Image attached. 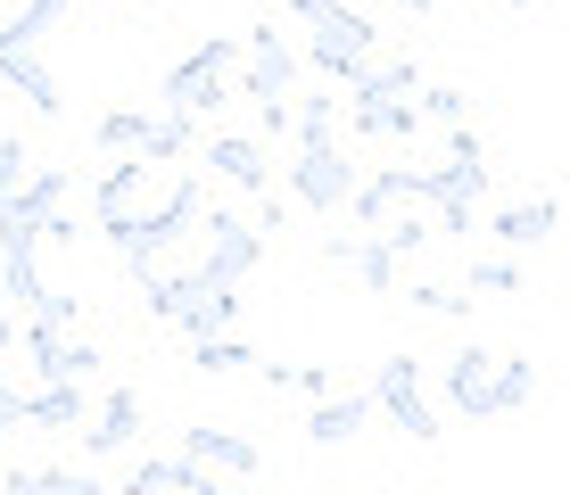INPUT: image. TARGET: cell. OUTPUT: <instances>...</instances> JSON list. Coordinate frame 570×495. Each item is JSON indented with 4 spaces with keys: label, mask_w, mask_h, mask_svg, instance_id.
<instances>
[{
    "label": "cell",
    "mask_w": 570,
    "mask_h": 495,
    "mask_svg": "<svg viewBox=\"0 0 570 495\" xmlns=\"http://www.w3.org/2000/svg\"><path fill=\"white\" fill-rule=\"evenodd\" d=\"M91 141L108 157H190V125H174V116H157V108H108Z\"/></svg>",
    "instance_id": "8"
},
{
    "label": "cell",
    "mask_w": 570,
    "mask_h": 495,
    "mask_svg": "<svg viewBox=\"0 0 570 495\" xmlns=\"http://www.w3.org/2000/svg\"><path fill=\"white\" fill-rule=\"evenodd\" d=\"M232 67H240V33H207L199 50L183 58V67H166V83H157V116H174V125H215L224 116V83H232Z\"/></svg>",
    "instance_id": "3"
},
{
    "label": "cell",
    "mask_w": 570,
    "mask_h": 495,
    "mask_svg": "<svg viewBox=\"0 0 570 495\" xmlns=\"http://www.w3.org/2000/svg\"><path fill=\"white\" fill-rule=\"evenodd\" d=\"M282 141H298V149L340 141V99H289V132Z\"/></svg>",
    "instance_id": "24"
},
{
    "label": "cell",
    "mask_w": 570,
    "mask_h": 495,
    "mask_svg": "<svg viewBox=\"0 0 570 495\" xmlns=\"http://www.w3.org/2000/svg\"><path fill=\"white\" fill-rule=\"evenodd\" d=\"M26 355H33V380H100V364H108L83 330L33 323V314H26Z\"/></svg>",
    "instance_id": "9"
},
{
    "label": "cell",
    "mask_w": 570,
    "mask_h": 495,
    "mask_svg": "<svg viewBox=\"0 0 570 495\" xmlns=\"http://www.w3.org/2000/svg\"><path fill=\"white\" fill-rule=\"evenodd\" d=\"M240 58H248V99H289V83H298V50L282 42V26L240 33Z\"/></svg>",
    "instance_id": "14"
},
{
    "label": "cell",
    "mask_w": 570,
    "mask_h": 495,
    "mask_svg": "<svg viewBox=\"0 0 570 495\" xmlns=\"http://www.w3.org/2000/svg\"><path fill=\"white\" fill-rule=\"evenodd\" d=\"M125 487H132V495H149V487L207 495V487H215V471H207V463H190V454H141V463L125 471Z\"/></svg>",
    "instance_id": "18"
},
{
    "label": "cell",
    "mask_w": 570,
    "mask_h": 495,
    "mask_svg": "<svg viewBox=\"0 0 570 495\" xmlns=\"http://www.w3.org/2000/svg\"><path fill=\"white\" fill-rule=\"evenodd\" d=\"M372 413H389V422L405 429V438H439V413H430V396H422V364L414 355H381V372H372Z\"/></svg>",
    "instance_id": "7"
},
{
    "label": "cell",
    "mask_w": 570,
    "mask_h": 495,
    "mask_svg": "<svg viewBox=\"0 0 570 495\" xmlns=\"http://www.w3.org/2000/svg\"><path fill=\"white\" fill-rule=\"evenodd\" d=\"M190 364H199L207 380H232V372H248V364H257V347H248V339H232V330H207V339H190Z\"/></svg>",
    "instance_id": "23"
},
{
    "label": "cell",
    "mask_w": 570,
    "mask_h": 495,
    "mask_svg": "<svg viewBox=\"0 0 570 495\" xmlns=\"http://www.w3.org/2000/svg\"><path fill=\"white\" fill-rule=\"evenodd\" d=\"M141 413H149V405H141L132 388H108L100 405L75 422V438H83V463H108V454H125L132 438H141Z\"/></svg>",
    "instance_id": "10"
},
{
    "label": "cell",
    "mask_w": 570,
    "mask_h": 495,
    "mask_svg": "<svg viewBox=\"0 0 570 495\" xmlns=\"http://www.w3.org/2000/svg\"><path fill=\"white\" fill-rule=\"evenodd\" d=\"M282 182H289V198H298L306 215H340L347 198H356V166H347L340 141H314V149H298L282 166Z\"/></svg>",
    "instance_id": "6"
},
{
    "label": "cell",
    "mask_w": 570,
    "mask_h": 495,
    "mask_svg": "<svg viewBox=\"0 0 570 495\" xmlns=\"http://www.w3.org/2000/svg\"><path fill=\"white\" fill-rule=\"evenodd\" d=\"M26 174H33V149L26 141H0V207H9V190L26 182Z\"/></svg>",
    "instance_id": "28"
},
{
    "label": "cell",
    "mask_w": 570,
    "mask_h": 495,
    "mask_svg": "<svg viewBox=\"0 0 570 495\" xmlns=\"http://www.w3.org/2000/svg\"><path fill=\"white\" fill-rule=\"evenodd\" d=\"M513 9H529V0H513Z\"/></svg>",
    "instance_id": "33"
},
{
    "label": "cell",
    "mask_w": 570,
    "mask_h": 495,
    "mask_svg": "<svg viewBox=\"0 0 570 495\" xmlns=\"http://www.w3.org/2000/svg\"><path fill=\"white\" fill-rule=\"evenodd\" d=\"M471 289L513 297V289H521V265H513V256H471Z\"/></svg>",
    "instance_id": "26"
},
{
    "label": "cell",
    "mask_w": 570,
    "mask_h": 495,
    "mask_svg": "<svg viewBox=\"0 0 570 495\" xmlns=\"http://www.w3.org/2000/svg\"><path fill=\"white\" fill-rule=\"evenodd\" d=\"M289 17L306 26V58L323 75H340V83L381 50V26H372L364 9H347V0H289Z\"/></svg>",
    "instance_id": "4"
},
{
    "label": "cell",
    "mask_w": 570,
    "mask_h": 495,
    "mask_svg": "<svg viewBox=\"0 0 570 495\" xmlns=\"http://www.w3.org/2000/svg\"><path fill=\"white\" fill-rule=\"evenodd\" d=\"M183 454H190V463H207L215 479H257V471H265V446H257V438H240V429H215V422L183 429Z\"/></svg>",
    "instance_id": "12"
},
{
    "label": "cell",
    "mask_w": 570,
    "mask_h": 495,
    "mask_svg": "<svg viewBox=\"0 0 570 495\" xmlns=\"http://www.w3.org/2000/svg\"><path fill=\"white\" fill-rule=\"evenodd\" d=\"M199 207H207V190H199V174H190L183 157H116L100 182H91V224H100L108 248L132 265V281L183 256Z\"/></svg>",
    "instance_id": "1"
},
{
    "label": "cell",
    "mask_w": 570,
    "mask_h": 495,
    "mask_svg": "<svg viewBox=\"0 0 570 495\" xmlns=\"http://www.w3.org/2000/svg\"><path fill=\"white\" fill-rule=\"evenodd\" d=\"M289 388H298V396H331V388H340V380H331V372H323V364H289Z\"/></svg>",
    "instance_id": "30"
},
{
    "label": "cell",
    "mask_w": 570,
    "mask_h": 495,
    "mask_svg": "<svg viewBox=\"0 0 570 495\" xmlns=\"http://www.w3.org/2000/svg\"><path fill=\"white\" fill-rule=\"evenodd\" d=\"M17 347V323H9V297H0V355Z\"/></svg>",
    "instance_id": "31"
},
{
    "label": "cell",
    "mask_w": 570,
    "mask_h": 495,
    "mask_svg": "<svg viewBox=\"0 0 570 495\" xmlns=\"http://www.w3.org/2000/svg\"><path fill=\"white\" fill-rule=\"evenodd\" d=\"M414 91H422L414 58H364V67L347 75V99H414Z\"/></svg>",
    "instance_id": "22"
},
{
    "label": "cell",
    "mask_w": 570,
    "mask_h": 495,
    "mask_svg": "<svg viewBox=\"0 0 570 495\" xmlns=\"http://www.w3.org/2000/svg\"><path fill=\"white\" fill-rule=\"evenodd\" d=\"M190 265L183 273H199V281H224V289H240L248 273H257V256H265V240H257V224L248 215H232V207H199L190 215Z\"/></svg>",
    "instance_id": "5"
},
{
    "label": "cell",
    "mask_w": 570,
    "mask_h": 495,
    "mask_svg": "<svg viewBox=\"0 0 570 495\" xmlns=\"http://www.w3.org/2000/svg\"><path fill=\"white\" fill-rule=\"evenodd\" d=\"M372 422V396L364 388H331V396H314V413H306V438L314 446H347V438H356V429Z\"/></svg>",
    "instance_id": "19"
},
{
    "label": "cell",
    "mask_w": 570,
    "mask_h": 495,
    "mask_svg": "<svg viewBox=\"0 0 570 495\" xmlns=\"http://www.w3.org/2000/svg\"><path fill=\"white\" fill-rule=\"evenodd\" d=\"M0 83H9L17 99H26L33 116H67V83L42 67V50H17V42H0Z\"/></svg>",
    "instance_id": "15"
},
{
    "label": "cell",
    "mask_w": 570,
    "mask_h": 495,
    "mask_svg": "<svg viewBox=\"0 0 570 495\" xmlns=\"http://www.w3.org/2000/svg\"><path fill=\"white\" fill-rule=\"evenodd\" d=\"M323 265H340L347 281H364L372 297H397V256L372 231H323Z\"/></svg>",
    "instance_id": "11"
},
{
    "label": "cell",
    "mask_w": 570,
    "mask_h": 495,
    "mask_svg": "<svg viewBox=\"0 0 570 495\" xmlns=\"http://www.w3.org/2000/svg\"><path fill=\"white\" fill-rule=\"evenodd\" d=\"M405 9H414V17H422V9H430V0H405Z\"/></svg>",
    "instance_id": "32"
},
{
    "label": "cell",
    "mask_w": 570,
    "mask_h": 495,
    "mask_svg": "<svg viewBox=\"0 0 570 495\" xmlns=\"http://www.w3.org/2000/svg\"><path fill=\"white\" fill-rule=\"evenodd\" d=\"M414 108L430 116V125H463V108H471V99H463L455 83H430V91H414Z\"/></svg>",
    "instance_id": "27"
},
{
    "label": "cell",
    "mask_w": 570,
    "mask_h": 495,
    "mask_svg": "<svg viewBox=\"0 0 570 495\" xmlns=\"http://www.w3.org/2000/svg\"><path fill=\"white\" fill-rule=\"evenodd\" d=\"M538 396V364L529 355H497V413H521Z\"/></svg>",
    "instance_id": "25"
},
{
    "label": "cell",
    "mask_w": 570,
    "mask_h": 495,
    "mask_svg": "<svg viewBox=\"0 0 570 495\" xmlns=\"http://www.w3.org/2000/svg\"><path fill=\"white\" fill-rule=\"evenodd\" d=\"M207 166L215 174H224V182L232 190H273V166H265V141H257V132H207Z\"/></svg>",
    "instance_id": "16"
},
{
    "label": "cell",
    "mask_w": 570,
    "mask_h": 495,
    "mask_svg": "<svg viewBox=\"0 0 570 495\" xmlns=\"http://www.w3.org/2000/svg\"><path fill=\"white\" fill-rule=\"evenodd\" d=\"M414 306H422V314H463L471 297H455V289H439V281H422V289H414Z\"/></svg>",
    "instance_id": "29"
},
{
    "label": "cell",
    "mask_w": 570,
    "mask_h": 495,
    "mask_svg": "<svg viewBox=\"0 0 570 495\" xmlns=\"http://www.w3.org/2000/svg\"><path fill=\"white\" fill-rule=\"evenodd\" d=\"M554 231H562V198H554V190H546V198H521V207L497 215V240H504V248H546Z\"/></svg>",
    "instance_id": "20"
},
{
    "label": "cell",
    "mask_w": 570,
    "mask_h": 495,
    "mask_svg": "<svg viewBox=\"0 0 570 495\" xmlns=\"http://www.w3.org/2000/svg\"><path fill=\"white\" fill-rule=\"evenodd\" d=\"M9 495H100L91 463H9Z\"/></svg>",
    "instance_id": "21"
},
{
    "label": "cell",
    "mask_w": 570,
    "mask_h": 495,
    "mask_svg": "<svg viewBox=\"0 0 570 495\" xmlns=\"http://www.w3.org/2000/svg\"><path fill=\"white\" fill-rule=\"evenodd\" d=\"M0 446H9V438H0Z\"/></svg>",
    "instance_id": "34"
},
{
    "label": "cell",
    "mask_w": 570,
    "mask_h": 495,
    "mask_svg": "<svg viewBox=\"0 0 570 495\" xmlns=\"http://www.w3.org/2000/svg\"><path fill=\"white\" fill-rule=\"evenodd\" d=\"M340 108H347V132H364V141H414L422 132L414 99H340Z\"/></svg>",
    "instance_id": "17"
},
{
    "label": "cell",
    "mask_w": 570,
    "mask_h": 495,
    "mask_svg": "<svg viewBox=\"0 0 570 495\" xmlns=\"http://www.w3.org/2000/svg\"><path fill=\"white\" fill-rule=\"evenodd\" d=\"M446 405H455L463 422H497V355L488 347L446 355Z\"/></svg>",
    "instance_id": "13"
},
{
    "label": "cell",
    "mask_w": 570,
    "mask_h": 495,
    "mask_svg": "<svg viewBox=\"0 0 570 495\" xmlns=\"http://www.w3.org/2000/svg\"><path fill=\"white\" fill-rule=\"evenodd\" d=\"M347 215H356V231H372L389 256H414L430 240H446V215L439 198H430L422 166H389V174H356V198H347Z\"/></svg>",
    "instance_id": "2"
}]
</instances>
